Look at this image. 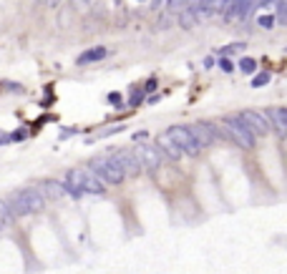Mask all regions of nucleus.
<instances>
[{
    "label": "nucleus",
    "mask_w": 287,
    "mask_h": 274,
    "mask_svg": "<svg viewBox=\"0 0 287 274\" xmlns=\"http://www.w3.org/2000/svg\"><path fill=\"white\" fill-rule=\"evenodd\" d=\"M162 3H167V0H152V6H154V8H159Z\"/></svg>",
    "instance_id": "473e14b6"
},
{
    "label": "nucleus",
    "mask_w": 287,
    "mask_h": 274,
    "mask_svg": "<svg viewBox=\"0 0 287 274\" xmlns=\"http://www.w3.org/2000/svg\"><path fill=\"white\" fill-rule=\"evenodd\" d=\"M138 3H144V0H138Z\"/></svg>",
    "instance_id": "c9c22d12"
},
{
    "label": "nucleus",
    "mask_w": 287,
    "mask_h": 274,
    "mask_svg": "<svg viewBox=\"0 0 287 274\" xmlns=\"http://www.w3.org/2000/svg\"><path fill=\"white\" fill-rule=\"evenodd\" d=\"M38 3H46V0H38Z\"/></svg>",
    "instance_id": "f704fd0d"
},
{
    "label": "nucleus",
    "mask_w": 287,
    "mask_h": 274,
    "mask_svg": "<svg viewBox=\"0 0 287 274\" xmlns=\"http://www.w3.org/2000/svg\"><path fill=\"white\" fill-rule=\"evenodd\" d=\"M154 146H157V151H159L164 159H169V161H179V159L184 156V154L179 151V146H177V144L167 136V131L157 136V144H154Z\"/></svg>",
    "instance_id": "9d476101"
},
{
    "label": "nucleus",
    "mask_w": 287,
    "mask_h": 274,
    "mask_svg": "<svg viewBox=\"0 0 287 274\" xmlns=\"http://www.w3.org/2000/svg\"><path fill=\"white\" fill-rule=\"evenodd\" d=\"M36 189H38L46 199H61V196H66V186L58 184L56 179H43V181H38Z\"/></svg>",
    "instance_id": "f8f14e48"
},
{
    "label": "nucleus",
    "mask_w": 287,
    "mask_h": 274,
    "mask_svg": "<svg viewBox=\"0 0 287 274\" xmlns=\"http://www.w3.org/2000/svg\"><path fill=\"white\" fill-rule=\"evenodd\" d=\"M239 118H242V123L254 133V136H267L269 131H272V126H269V121L264 118V113H259V111H242V113H237Z\"/></svg>",
    "instance_id": "1a4fd4ad"
},
{
    "label": "nucleus",
    "mask_w": 287,
    "mask_h": 274,
    "mask_svg": "<svg viewBox=\"0 0 287 274\" xmlns=\"http://www.w3.org/2000/svg\"><path fill=\"white\" fill-rule=\"evenodd\" d=\"M108 56V48L103 46H96V48H88L78 56V66H86V63H96V61H103Z\"/></svg>",
    "instance_id": "ddd939ff"
},
{
    "label": "nucleus",
    "mask_w": 287,
    "mask_h": 274,
    "mask_svg": "<svg viewBox=\"0 0 287 274\" xmlns=\"http://www.w3.org/2000/svg\"><path fill=\"white\" fill-rule=\"evenodd\" d=\"M214 63H217V61H214L212 56H207V58H204V68H207V71H209V68H214Z\"/></svg>",
    "instance_id": "c756f323"
},
{
    "label": "nucleus",
    "mask_w": 287,
    "mask_h": 274,
    "mask_svg": "<svg viewBox=\"0 0 287 274\" xmlns=\"http://www.w3.org/2000/svg\"><path fill=\"white\" fill-rule=\"evenodd\" d=\"M239 71L247 73V76L254 73V71H257V61H254V58H242V61H239Z\"/></svg>",
    "instance_id": "6ab92c4d"
},
{
    "label": "nucleus",
    "mask_w": 287,
    "mask_h": 274,
    "mask_svg": "<svg viewBox=\"0 0 287 274\" xmlns=\"http://www.w3.org/2000/svg\"><path fill=\"white\" fill-rule=\"evenodd\" d=\"M157 86H159V83H157V78H149L147 83H144V88H141V91L149 96V93H154V91H157Z\"/></svg>",
    "instance_id": "393cba45"
},
{
    "label": "nucleus",
    "mask_w": 287,
    "mask_h": 274,
    "mask_svg": "<svg viewBox=\"0 0 287 274\" xmlns=\"http://www.w3.org/2000/svg\"><path fill=\"white\" fill-rule=\"evenodd\" d=\"M199 21H202V16L197 13V8H194V6H187V8H184V13L179 16V26H182L184 31L194 28V26H197Z\"/></svg>",
    "instance_id": "4468645a"
},
{
    "label": "nucleus",
    "mask_w": 287,
    "mask_h": 274,
    "mask_svg": "<svg viewBox=\"0 0 287 274\" xmlns=\"http://www.w3.org/2000/svg\"><path fill=\"white\" fill-rule=\"evenodd\" d=\"M264 118L277 133H287V108H267Z\"/></svg>",
    "instance_id": "9b49d317"
},
{
    "label": "nucleus",
    "mask_w": 287,
    "mask_h": 274,
    "mask_svg": "<svg viewBox=\"0 0 287 274\" xmlns=\"http://www.w3.org/2000/svg\"><path fill=\"white\" fill-rule=\"evenodd\" d=\"M219 3H222V8H227V6L232 3V0H219Z\"/></svg>",
    "instance_id": "72a5a7b5"
},
{
    "label": "nucleus",
    "mask_w": 287,
    "mask_h": 274,
    "mask_svg": "<svg viewBox=\"0 0 287 274\" xmlns=\"http://www.w3.org/2000/svg\"><path fill=\"white\" fill-rule=\"evenodd\" d=\"M26 136H28V131H16L11 136V141H26Z\"/></svg>",
    "instance_id": "cd10ccee"
},
{
    "label": "nucleus",
    "mask_w": 287,
    "mask_h": 274,
    "mask_svg": "<svg viewBox=\"0 0 287 274\" xmlns=\"http://www.w3.org/2000/svg\"><path fill=\"white\" fill-rule=\"evenodd\" d=\"M116 164H118V169L126 174V176H138L144 169H141V164H138V159H136V154H133V149H113L111 154H108Z\"/></svg>",
    "instance_id": "423d86ee"
},
{
    "label": "nucleus",
    "mask_w": 287,
    "mask_h": 274,
    "mask_svg": "<svg viewBox=\"0 0 287 274\" xmlns=\"http://www.w3.org/2000/svg\"><path fill=\"white\" fill-rule=\"evenodd\" d=\"M269 81H272L269 71H262V73H257V76L252 78V88H262V86H267Z\"/></svg>",
    "instance_id": "a211bd4d"
},
{
    "label": "nucleus",
    "mask_w": 287,
    "mask_h": 274,
    "mask_svg": "<svg viewBox=\"0 0 287 274\" xmlns=\"http://www.w3.org/2000/svg\"><path fill=\"white\" fill-rule=\"evenodd\" d=\"M108 103H111V106H116V108H121V106H123L121 93H108Z\"/></svg>",
    "instance_id": "a878e982"
},
{
    "label": "nucleus",
    "mask_w": 287,
    "mask_h": 274,
    "mask_svg": "<svg viewBox=\"0 0 287 274\" xmlns=\"http://www.w3.org/2000/svg\"><path fill=\"white\" fill-rule=\"evenodd\" d=\"M274 21H277L274 16H259V18H257V26H259V28H267V31H269V28L274 26Z\"/></svg>",
    "instance_id": "4be33fe9"
},
{
    "label": "nucleus",
    "mask_w": 287,
    "mask_h": 274,
    "mask_svg": "<svg viewBox=\"0 0 287 274\" xmlns=\"http://www.w3.org/2000/svg\"><path fill=\"white\" fill-rule=\"evenodd\" d=\"M13 221H16V214H13V209H11L8 199H0V229L11 226Z\"/></svg>",
    "instance_id": "dca6fc26"
},
{
    "label": "nucleus",
    "mask_w": 287,
    "mask_h": 274,
    "mask_svg": "<svg viewBox=\"0 0 287 274\" xmlns=\"http://www.w3.org/2000/svg\"><path fill=\"white\" fill-rule=\"evenodd\" d=\"M88 169H91L103 184H108V186H118V184L126 181V174L118 169V164H116L108 154L93 156V159L88 161Z\"/></svg>",
    "instance_id": "20e7f679"
},
{
    "label": "nucleus",
    "mask_w": 287,
    "mask_h": 274,
    "mask_svg": "<svg viewBox=\"0 0 287 274\" xmlns=\"http://www.w3.org/2000/svg\"><path fill=\"white\" fill-rule=\"evenodd\" d=\"M88 3H91V0H73V6H76V8H81V11H83V8H88Z\"/></svg>",
    "instance_id": "c85d7f7f"
},
{
    "label": "nucleus",
    "mask_w": 287,
    "mask_h": 274,
    "mask_svg": "<svg viewBox=\"0 0 287 274\" xmlns=\"http://www.w3.org/2000/svg\"><path fill=\"white\" fill-rule=\"evenodd\" d=\"M277 21L282 26H287V0H279V8H277Z\"/></svg>",
    "instance_id": "412c9836"
},
{
    "label": "nucleus",
    "mask_w": 287,
    "mask_h": 274,
    "mask_svg": "<svg viewBox=\"0 0 287 274\" xmlns=\"http://www.w3.org/2000/svg\"><path fill=\"white\" fill-rule=\"evenodd\" d=\"M144 96H147V93H144L141 88H131V98H128V108H138V106L144 103Z\"/></svg>",
    "instance_id": "f3484780"
},
{
    "label": "nucleus",
    "mask_w": 287,
    "mask_h": 274,
    "mask_svg": "<svg viewBox=\"0 0 287 274\" xmlns=\"http://www.w3.org/2000/svg\"><path fill=\"white\" fill-rule=\"evenodd\" d=\"M133 154H136V159H138V164H141L144 171H149V174H157V171H159V166H162V154L157 151V146L141 144V146L133 149Z\"/></svg>",
    "instance_id": "0eeeda50"
},
{
    "label": "nucleus",
    "mask_w": 287,
    "mask_h": 274,
    "mask_svg": "<svg viewBox=\"0 0 287 274\" xmlns=\"http://www.w3.org/2000/svg\"><path fill=\"white\" fill-rule=\"evenodd\" d=\"M6 144H11V136H8V133H3V131H0V146H6Z\"/></svg>",
    "instance_id": "7c9ffc66"
},
{
    "label": "nucleus",
    "mask_w": 287,
    "mask_h": 274,
    "mask_svg": "<svg viewBox=\"0 0 287 274\" xmlns=\"http://www.w3.org/2000/svg\"><path fill=\"white\" fill-rule=\"evenodd\" d=\"M219 68H222L224 73H234V71H237V68H234V63H232L229 58H222V61H219Z\"/></svg>",
    "instance_id": "b1692460"
},
{
    "label": "nucleus",
    "mask_w": 287,
    "mask_h": 274,
    "mask_svg": "<svg viewBox=\"0 0 287 274\" xmlns=\"http://www.w3.org/2000/svg\"><path fill=\"white\" fill-rule=\"evenodd\" d=\"M0 86H3L6 91H11V93H23V86L21 83H13V81H3Z\"/></svg>",
    "instance_id": "5701e85b"
},
{
    "label": "nucleus",
    "mask_w": 287,
    "mask_h": 274,
    "mask_svg": "<svg viewBox=\"0 0 287 274\" xmlns=\"http://www.w3.org/2000/svg\"><path fill=\"white\" fill-rule=\"evenodd\" d=\"M8 204L13 209L16 216H26V214H38L46 209V196L38 189H21L16 194L8 196Z\"/></svg>",
    "instance_id": "7ed1b4c3"
},
{
    "label": "nucleus",
    "mask_w": 287,
    "mask_h": 274,
    "mask_svg": "<svg viewBox=\"0 0 287 274\" xmlns=\"http://www.w3.org/2000/svg\"><path fill=\"white\" fill-rule=\"evenodd\" d=\"M184 3H189V0H167V11H177L179 6H184ZM187 8V6H184Z\"/></svg>",
    "instance_id": "bb28decb"
},
{
    "label": "nucleus",
    "mask_w": 287,
    "mask_h": 274,
    "mask_svg": "<svg viewBox=\"0 0 287 274\" xmlns=\"http://www.w3.org/2000/svg\"><path fill=\"white\" fill-rule=\"evenodd\" d=\"M219 133L224 141H232L234 146H239L242 151H249L257 146V136L242 123V118L237 113H229L222 118V126H219Z\"/></svg>",
    "instance_id": "f03ea898"
},
{
    "label": "nucleus",
    "mask_w": 287,
    "mask_h": 274,
    "mask_svg": "<svg viewBox=\"0 0 287 274\" xmlns=\"http://www.w3.org/2000/svg\"><path fill=\"white\" fill-rule=\"evenodd\" d=\"M76 133V128H66L63 133H61V139H68V136H73Z\"/></svg>",
    "instance_id": "2f4dec72"
},
{
    "label": "nucleus",
    "mask_w": 287,
    "mask_h": 274,
    "mask_svg": "<svg viewBox=\"0 0 287 274\" xmlns=\"http://www.w3.org/2000/svg\"><path fill=\"white\" fill-rule=\"evenodd\" d=\"M244 48H247L244 43H229V46H224L219 53H222V56H232V53H242Z\"/></svg>",
    "instance_id": "aec40b11"
},
{
    "label": "nucleus",
    "mask_w": 287,
    "mask_h": 274,
    "mask_svg": "<svg viewBox=\"0 0 287 274\" xmlns=\"http://www.w3.org/2000/svg\"><path fill=\"white\" fill-rule=\"evenodd\" d=\"M189 131L194 133V139H197V144H199L202 149H204V146H212L217 139H222L219 126L212 123V121H197L194 126H189Z\"/></svg>",
    "instance_id": "6e6552de"
},
{
    "label": "nucleus",
    "mask_w": 287,
    "mask_h": 274,
    "mask_svg": "<svg viewBox=\"0 0 287 274\" xmlns=\"http://www.w3.org/2000/svg\"><path fill=\"white\" fill-rule=\"evenodd\" d=\"M63 186H66V194H71L73 199H81L83 194H96V196H101V194L106 191V184H103L88 166H86V169H71V171L66 174Z\"/></svg>",
    "instance_id": "f257e3e1"
},
{
    "label": "nucleus",
    "mask_w": 287,
    "mask_h": 274,
    "mask_svg": "<svg viewBox=\"0 0 287 274\" xmlns=\"http://www.w3.org/2000/svg\"><path fill=\"white\" fill-rule=\"evenodd\" d=\"M194 8H197V13H199L202 18H209V16H214V13L222 8V3H219V0H197Z\"/></svg>",
    "instance_id": "2eb2a0df"
},
{
    "label": "nucleus",
    "mask_w": 287,
    "mask_h": 274,
    "mask_svg": "<svg viewBox=\"0 0 287 274\" xmlns=\"http://www.w3.org/2000/svg\"><path fill=\"white\" fill-rule=\"evenodd\" d=\"M167 136H169V139L179 146V151H182L184 156L197 159V156L202 154V146L197 144V139H194V133L189 131V126H169Z\"/></svg>",
    "instance_id": "39448f33"
}]
</instances>
